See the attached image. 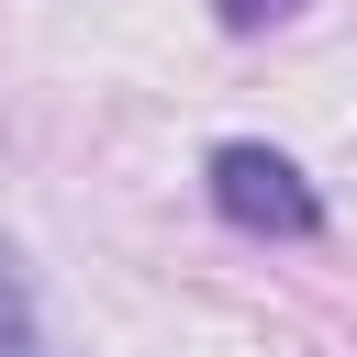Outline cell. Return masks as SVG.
I'll return each instance as SVG.
<instances>
[{
	"label": "cell",
	"mask_w": 357,
	"mask_h": 357,
	"mask_svg": "<svg viewBox=\"0 0 357 357\" xmlns=\"http://www.w3.org/2000/svg\"><path fill=\"white\" fill-rule=\"evenodd\" d=\"M301 0H223V33H268V22H290Z\"/></svg>",
	"instance_id": "3"
},
{
	"label": "cell",
	"mask_w": 357,
	"mask_h": 357,
	"mask_svg": "<svg viewBox=\"0 0 357 357\" xmlns=\"http://www.w3.org/2000/svg\"><path fill=\"white\" fill-rule=\"evenodd\" d=\"M212 212L245 223V234H312V223H324L312 178H301L279 145H212Z\"/></svg>",
	"instance_id": "1"
},
{
	"label": "cell",
	"mask_w": 357,
	"mask_h": 357,
	"mask_svg": "<svg viewBox=\"0 0 357 357\" xmlns=\"http://www.w3.org/2000/svg\"><path fill=\"white\" fill-rule=\"evenodd\" d=\"M0 357H33V301L11 279V257H0Z\"/></svg>",
	"instance_id": "2"
}]
</instances>
